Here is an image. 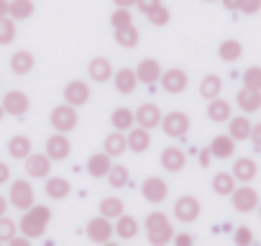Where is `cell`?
Listing matches in <instances>:
<instances>
[{
    "instance_id": "cell-54",
    "label": "cell",
    "mask_w": 261,
    "mask_h": 246,
    "mask_svg": "<svg viewBox=\"0 0 261 246\" xmlns=\"http://www.w3.org/2000/svg\"><path fill=\"white\" fill-rule=\"evenodd\" d=\"M8 205H11V200H8L6 195H0V215H6V210H8Z\"/></svg>"
},
{
    "instance_id": "cell-37",
    "label": "cell",
    "mask_w": 261,
    "mask_h": 246,
    "mask_svg": "<svg viewBox=\"0 0 261 246\" xmlns=\"http://www.w3.org/2000/svg\"><path fill=\"white\" fill-rule=\"evenodd\" d=\"M213 190L218 192V195H230L233 190H236V177H233V172H218L215 177H213Z\"/></svg>"
},
{
    "instance_id": "cell-25",
    "label": "cell",
    "mask_w": 261,
    "mask_h": 246,
    "mask_svg": "<svg viewBox=\"0 0 261 246\" xmlns=\"http://www.w3.org/2000/svg\"><path fill=\"white\" fill-rule=\"evenodd\" d=\"M236 103H238V108H241L243 113H256V110H261V90H248V87H243V90L236 95Z\"/></svg>"
},
{
    "instance_id": "cell-15",
    "label": "cell",
    "mask_w": 261,
    "mask_h": 246,
    "mask_svg": "<svg viewBox=\"0 0 261 246\" xmlns=\"http://www.w3.org/2000/svg\"><path fill=\"white\" fill-rule=\"evenodd\" d=\"M64 100H67L69 105H74V108L85 105V103L90 100V85L82 82V80L67 82V87H64Z\"/></svg>"
},
{
    "instance_id": "cell-35",
    "label": "cell",
    "mask_w": 261,
    "mask_h": 246,
    "mask_svg": "<svg viewBox=\"0 0 261 246\" xmlns=\"http://www.w3.org/2000/svg\"><path fill=\"white\" fill-rule=\"evenodd\" d=\"M31 149H34V144H31L29 136H13V139L8 141V154H11L13 159H26V157L31 154Z\"/></svg>"
},
{
    "instance_id": "cell-5",
    "label": "cell",
    "mask_w": 261,
    "mask_h": 246,
    "mask_svg": "<svg viewBox=\"0 0 261 246\" xmlns=\"http://www.w3.org/2000/svg\"><path fill=\"white\" fill-rule=\"evenodd\" d=\"M162 129L169 139H182L190 131V115L182 110H172L162 118Z\"/></svg>"
},
{
    "instance_id": "cell-27",
    "label": "cell",
    "mask_w": 261,
    "mask_h": 246,
    "mask_svg": "<svg viewBox=\"0 0 261 246\" xmlns=\"http://www.w3.org/2000/svg\"><path fill=\"white\" fill-rule=\"evenodd\" d=\"M118 223H115V233L123 238V241H130V238H136L139 236V220L134 218V215H118L115 218Z\"/></svg>"
},
{
    "instance_id": "cell-31",
    "label": "cell",
    "mask_w": 261,
    "mask_h": 246,
    "mask_svg": "<svg viewBox=\"0 0 261 246\" xmlns=\"http://www.w3.org/2000/svg\"><path fill=\"white\" fill-rule=\"evenodd\" d=\"M128 149V141L123 136V131H113L110 136H105V144H102V152L110 154L113 159L115 157H123V152Z\"/></svg>"
},
{
    "instance_id": "cell-43",
    "label": "cell",
    "mask_w": 261,
    "mask_h": 246,
    "mask_svg": "<svg viewBox=\"0 0 261 246\" xmlns=\"http://www.w3.org/2000/svg\"><path fill=\"white\" fill-rule=\"evenodd\" d=\"M243 87L248 90H261V67H248L243 72Z\"/></svg>"
},
{
    "instance_id": "cell-1",
    "label": "cell",
    "mask_w": 261,
    "mask_h": 246,
    "mask_svg": "<svg viewBox=\"0 0 261 246\" xmlns=\"http://www.w3.org/2000/svg\"><path fill=\"white\" fill-rule=\"evenodd\" d=\"M49 220H51V210L46 205H36L34 203L21 215V233L26 238H41L44 231H46V226H49Z\"/></svg>"
},
{
    "instance_id": "cell-53",
    "label": "cell",
    "mask_w": 261,
    "mask_h": 246,
    "mask_svg": "<svg viewBox=\"0 0 261 246\" xmlns=\"http://www.w3.org/2000/svg\"><path fill=\"white\" fill-rule=\"evenodd\" d=\"M223 6H225V11H238L241 8V0H223Z\"/></svg>"
},
{
    "instance_id": "cell-21",
    "label": "cell",
    "mask_w": 261,
    "mask_h": 246,
    "mask_svg": "<svg viewBox=\"0 0 261 246\" xmlns=\"http://www.w3.org/2000/svg\"><path fill=\"white\" fill-rule=\"evenodd\" d=\"M87 75H90L95 82H108V80H113V64H110V59H105V57L90 59Z\"/></svg>"
},
{
    "instance_id": "cell-19",
    "label": "cell",
    "mask_w": 261,
    "mask_h": 246,
    "mask_svg": "<svg viewBox=\"0 0 261 246\" xmlns=\"http://www.w3.org/2000/svg\"><path fill=\"white\" fill-rule=\"evenodd\" d=\"M110 167H113V157H110V154H105V152L92 154V157L87 159V175H90V177H95V180L108 177Z\"/></svg>"
},
{
    "instance_id": "cell-33",
    "label": "cell",
    "mask_w": 261,
    "mask_h": 246,
    "mask_svg": "<svg viewBox=\"0 0 261 246\" xmlns=\"http://www.w3.org/2000/svg\"><path fill=\"white\" fill-rule=\"evenodd\" d=\"M139 39H141V34H139V29L130 23V26H123V29H115V41L123 46V49H134L136 44H139Z\"/></svg>"
},
{
    "instance_id": "cell-34",
    "label": "cell",
    "mask_w": 261,
    "mask_h": 246,
    "mask_svg": "<svg viewBox=\"0 0 261 246\" xmlns=\"http://www.w3.org/2000/svg\"><path fill=\"white\" fill-rule=\"evenodd\" d=\"M218 57H220L223 62H238V59L243 57V44L236 41V39H225V41L220 44V49H218Z\"/></svg>"
},
{
    "instance_id": "cell-24",
    "label": "cell",
    "mask_w": 261,
    "mask_h": 246,
    "mask_svg": "<svg viewBox=\"0 0 261 246\" xmlns=\"http://www.w3.org/2000/svg\"><path fill=\"white\" fill-rule=\"evenodd\" d=\"M256 172H258V167H256V162H253L251 157H241V159H236V164H233V177H236V182H251V180H256Z\"/></svg>"
},
{
    "instance_id": "cell-45",
    "label": "cell",
    "mask_w": 261,
    "mask_h": 246,
    "mask_svg": "<svg viewBox=\"0 0 261 246\" xmlns=\"http://www.w3.org/2000/svg\"><path fill=\"white\" fill-rule=\"evenodd\" d=\"M233 241H236L238 246H248V243H253V233H251V228H246V226L236 228V233H233Z\"/></svg>"
},
{
    "instance_id": "cell-40",
    "label": "cell",
    "mask_w": 261,
    "mask_h": 246,
    "mask_svg": "<svg viewBox=\"0 0 261 246\" xmlns=\"http://www.w3.org/2000/svg\"><path fill=\"white\" fill-rule=\"evenodd\" d=\"M128 177H130V175H128V169H125L123 164H113L105 180L110 182V187L120 190V187H125V185H128Z\"/></svg>"
},
{
    "instance_id": "cell-9",
    "label": "cell",
    "mask_w": 261,
    "mask_h": 246,
    "mask_svg": "<svg viewBox=\"0 0 261 246\" xmlns=\"http://www.w3.org/2000/svg\"><path fill=\"white\" fill-rule=\"evenodd\" d=\"M174 218L182 220V223H195L200 218V200L192 198V195H182L174 203Z\"/></svg>"
},
{
    "instance_id": "cell-56",
    "label": "cell",
    "mask_w": 261,
    "mask_h": 246,
    "mask_svg": "<svg viewBox=\"0 0 261 246\" xmlns=\"http://www.w3.org/2000/svg\"><path fill=\"white\" fill-rule=\"evenodd\" d=\"M8 3H11V0H0V18L8 16Z\"/></svg>"
},
{
    "instance_id": "cell-57",
    "label": "cell",
    "mask_w": 261,
    "mask_h": 246,
    "mask_svg": "<svg viewBox=\"0 0 261 246\" xmlns=\"http://www.w3.org/2000/svg\"><path fill=\"white\" fill-rule=\"evenodd\" d=\"M3 115H6V110H3V105H0V120H3Z\"/></svg>"
},
{
    "instance_id": "cell-10",
    "label": "cell",
    "mask_w": 261,
    "mask_h": 246,
    "mask_svg": "<svg viewBox=\"0 0 261 246\" xmlns=\"http://www.w3.org/2000/svg\"><path fill=\"white\" fill-rule=\"evenodd\" d=\"M3 110L8 113V115H13V118H21V115H26L29 113V95L26 92H21V90H11L6 97H3Z\"/></svg>"
},
{
    "instance_id": "cell-48",
    "label": "cell",
    "mask_w": 261,
    "mask_h": 246,
    "mask_svg": "<svg viewBox=\"0 0 261 246\" xmlns=\"http://www.w3.org/2000/svg\"><path fill=\"white\" fill-rule=\"evenodd\" d=\"M251 141L256 149H261V123H256V126L251 129Z\"/></svg>"
},
{
    "instance_id": "cell-59",
    "label": "cell",
    "mask_w": 261,
    "mask_h": 246,
    "mask_svg": "<svg viewBox=\"0 0 261 246\" xmlns=\"http://www.w3.org/2000/svg\"><path fill=\"white\" fill-rule=\"evenodd\" d=\"M205 3H215V0H205Z\"/></svg>"
},
{
    "instance_id": "cell-55",
    "label": "cell",
    "mask_w": 261,
    "mask_h": 246,
    "mask_svg": "<svg viewBox=\"0 0 261 246\" xmlns=\"http://www.w3.org/2000/svg\"><path fill=\"white\" fill-rule=\"evenodd\" d=\"M113 3L118 8H130V6H136V0H113Z\"/></svg>"
},
{
    "instance_id": "cell-26",
    "label": "cell",
    "mask_w": 261,
    "mask_h": 246,
    "mask_svg": "<svg viewBox=\"0 0 261 246\" xmlns=\"http://www.w3.org/2000/svg\"><path fill=\"white\" fill-rule=\"evenodd\" d=\"M110 123L115 131H130L136 126V113L128 110V108H115L113 115H110Z\"/></svg>"
},
{
    "instance_id": "cell-3",
    "label": "cell",
    "mask_w": 261,
    "mask_h": 246,
    "mask_svg": "<svg viewBox=\"0 0 261 246\" xmlns=\"http://www.w3.org/2000/svg\"><path fill=\"white\" fill-rule=\"evenodd\" d=\"M51 126H54V131H59V134H69V131H74L77 129V110H74V105H69V103H64V105H57L54 110H51Z\"/></svg>"
},
{
    "instance_id": "cell-2",
    "label": "cell",
    "mask_w": 261,
    "mask_h": 246,
    "mask_svg": "<svg viewBox=\"0 0 261 246\" xmlns=\"http://www.w3.org/2000/svg\"><path fill=\"white\" fill-rule=\"evenodd\" d=\"M146 236H149V243L154 246H164L174 238V228H172V220L167 218V213L162 210H154L146 215Z\"/></svg>"
},
{
    "instance_id": "cell-6",
    "label": "cell",
    "mask_w": 261,
    "mask_h": 246,
    "mask_svg": "<svg viewBox=\"0 0 261 246\" xmlns=\"http://www.w3.org/2000/svg\"><path fill=\"white\" fill-rule=\"evenodd\" d=\"M230 198H233V208L238 210V213H253L256 208H258V192L248 185V182H243L241 187H236L233 192H230Z\"/></svg>"
},
{
    "instance_id": "cell-23",
    "label": "cell",
    "mask_w": 261,
    "mask_h": 246,
    "mask_svg": "<svg viewBox=\"0 0 261 246\" xmlns=\"http://www.w3.org/2000/svg\"><path fill=\"white\" fill-rule=\"evenodd\" d=\"M251 129H253V123L246 118V115H238V118H228V134L236 139V141H246L251 139Z\"/></svg>"
},
{
    "instance_id": "cell-14",
    "label": "cell",
    "mask_w": 261,
    "mask_h": 246,
    "mask_svg": "<svg viewBox=\"0 0 261 246\" xmlns=\"http://www.w3.org/2000/svg\"><path fill=\"white\" fill-rule=\"evenodd\" d=\"M167 192H169V187H167V182L162 177H149L141 185V195L149 203H164L167 200Z\"/></svg>"
},
{
    "instance_id": "cell-7",
    "label": "cell",
    "mask_w": 261,
    "mask_h": 246,
    "mask_svg": "<svg viewBox=\"0 0 261 246\" xmlns=\"http://www.w3.org/2000/svg\"><path fill=\"white\" fill-rule=\"evenodd\" d=\"M159 82H162L164 92H169V95H179V92H185V90H187V82H190V80H187V72H185V69L172 67V69L162 72Z\"/></svg>"
},
{
    "instance_id": "cell-29",
    "label": "cell",
    "mask_w": 261,
    "mask_h": 246,
    "mask_svg": "<svg viewBox=\"0 0 261 246\" xmlns=\"http://www.w3.org/2000/svg\"><path fill=\"white\" fill-rule=\"evenodd\" d=\"M44 192H46L51 200H64V198L72 192V185H69V180H64V177H49Z\"/></svg>"
},
{
    "instance_id": "cell-58",
    "label": "cell",
    "mask_w": 261,
    "mask_h": 246,
    "mask_svg": "<svg viewBox=\"0 0 261 246\" xmlns=\"http://www.w3.org/2000/svg\"><path fill=\"white\" fill-rule=\"evenodd\" d=\"M258 215H261V203H258Z\"/></svg>"
},
{
    "instance_id": "cell-42",
    "label": "cell",
    "mask_w": 261,
    "mask_h": 246,
    "mask_svg": "<svg viewBox=\"0 0 261 246\" xmlns=\"http://www.w3.org/2000/svg\"><path fill=\"white\" fill-rule=\"evenodd\" d=\"M16 231H18V226H16V220H13V218L0 215V241L8 243V241L16 236Z\"/></svg>"
},
{
    "instance_id": "cell-50",
    "label": "cell",
    "mask_w": 261,
    "mask_h": 246,
    "mask_svg": "<svg viewBox=\"0 0 261 246\" xmlns=\"http://www.w3.org/2000/svg\"><path fill=\"white\" fill-rule=\"evenodd\" d=\"M174 243H177V246H190V243H192V236H190V233H177V236H174Z\"/></svg>"
},
{
    "instance_id": "cell-30",
    "label": "cell",
    "mask_w": 261,
    "mask_h": 246,
    "mask_svg": "<svg viewBox=\"0 0 261 246\" xmlns=\"http://www.w3.org/2000/svg\"><path fill=\"white\" fill-rule=\"evenodd\" d=\"M207 118L215 120V123H225L230 118V103L223 100V97H213L207 103Z\"/></svg>"
},
{
    "instance_id": "cell-8",
    "label": "cell",
    "mask_w": 261,
    "mask_h": 246,
    "mask_svg": "<svg viewBox=\"0 0 261 246\" xmlns=\"http://www.w3.org/2000/svg\"><path fill=\"white\" fill-rule=\"evenodd\" d=\"M85 233H87V238H90L92 243H102V246H105V243L110 241V236L115 233V228L110 226V218L100 215V218H92V220L87 223Z\"/></svg>"
},
{
    "instance_id": "cell-17",
    "label": "cell",
    "mask_w": 261,
    "mask_h": 246,
    "mask_svg": "<svg viewBox=\"0 0 261 246\" xmlns=\"http://www.w3.org/2000/svg\"><path fill=\"white\" fill-rule=\"evenodd\" d=\"M159 162H162V167H164L167 172H182L185 164H187V157H185V152H182L179 146H167V149L162 152Z\"/></svg>"
},
{
    "instance_id": "cell-47",
    "label": "cell",
    "mask_w": 261,
    "mask_h": 246,
    "mask_svg": "<svg viewBox=\"0 0 261 246\" xmlns=\"http://www.w3.org/2000/svg\"><path fill=\"white\" fill-rule=\"evenodd\" d=\"M159 3H162V0H136V6H139V11H141L144 16H146L151 8H156Z\"/></svg>"
},
{
    "instance_id": "cell-11",
    "label": "cell",
    "mask_w": 261,
    "mask_h": 246,
    "mask_svg": "<svg viewBox=\"0 0 261 246\" xmlns=\"http://www.w3.org/2000/svg\"><path fill=\"white\" fill-rule=\"evenodd\" d=\"M46 154H49L51 162L67 159V157L72 154V144H69L67 134H59V131H57L54 136H49V139H46Z\"/></svg>"
},
{
    "instance_id": "cell-18",
    "label": "cell",
    "mask_w": 261,
    "mask_h": 246,
    "mask_svg": "<svg viewBox=\"0 0 261 246\" xmlns=\"http://www.w3.org/2000/svg\"><path fill=\"white\" fill-rule=\"evenodd\" d=\"M136 77H139V82H144V85H154V82H159V77H162V64L156 62V59H141L139 62V67H136Z\"/></svg>"
},
{
    "instance_id": "cell-22",
    "label": "cell",
    "mask_w": 261,
    "mask_h": 246,
    "mask_svg": "<svg viewBox=\"0 0 261 246\" xmlns=\"http://www.w3.org/2000/svg\"><path fill=\"white\" fill-rule=\"evenodd\" d=\"M210 154L215 157V159H230L233 154H236V139L228 134H220V136H215L213 139V144H210Z\"/></svg>"
},
{
    "instance_id": "cell-28",
    "label": "cell",
    "mask_w": 261,
    "mask_h": 246,
    "mask_svg": "<svg viewBox=\"0 0 261 246\" xmlns=\"http://www.w3.org/2000/svg\"><path fill=\"white\" fill-rule=\"evenodd\" d=\"M34 62H36L34 54L26 52V49H21V52H16V54L11 57V72L23 77V75H29V72L34 69Z\"/></svg>"
},
{
    "instance_id": "cell-49",
    "label": "cell",
    "mask_w": 261,
    "mask_h": 246,
    "mask_svg": "<svg viewBox=\"0 0 261 246\" xmlns=\"http://www.w3.org/2000/svg\"><path fill=\"white\" fill-rule=\"evenodd\" d=\"M11 180V167L6 162H0V185H6Z\"/></svg>"
},
{
    "instance_id": "cell-38",
    "label": "cell",
    "mask_w": 261,
    "mask_h": 246,
    "mask_svg": "<svg viewBox=\"0 0 261 246\" xmlns=\"http://www.w3.org/2000/svg\"><path fill=\"white\" fill-rule=\"evenodd\" d=\"M100 215L115 220L118 215H123V200L120 198H102L100 200Z\"/></svg>"
},
{
    "instance_id": "cell-46",
    "label": "cell",
    "mask_w": 261,
    "mask_h": 246,
    "mask_svg": "<svg viewBox=\"0 0 261 246\" xmlns=\"http://www.w3.org/2000/svg\"><path fill=\"white\" fill-rule=\"evenodd\" d=\"M238 11L246 13V16H253V13L261 11V0H241V8Z\"/></svg>"
},
{
    "instance_id": "cell-12",
    "label": "cell",
    "mask_w": 261,
    "mask_h": 246,
    "mask_svg": "<svg viewBox=\"0 0 261 246\" xmlns=\"http://www.w3.org/2000/svg\"><path fill=\"white\" fill-rule=\"evenodd\" d=\"M23 162H26V175L34 177V180L49 177V172H51V159H49L46 152H44V154H34V152H31Z\"/></svg>"
},
{
    "instance_id": "cell-32",
    "label": "cell",
    "mask_w": 261,
    "mask_h": 246,
    "mask_svg": "<svg viewBox=\"0 0 261 246\" xmlns=\"http://www.w3.org/2000/svg\"><path fill=\"white\" fill-rule=\"evenodd\" d=\"M8 16L13 21H26L34 16V0H11L8 3Z\"/></svg>"
},
{
    "instance_id": "cell-52",
    "label": "cell",
    "mask_w": 261,
    "mask_h": 246,
    "mask_svg": "<svg viewBox=\"0 0 261 246\" xmlns=\"http://www.w3.org/2000/svg\"><path fill=\"white\" fill-rule=\"evenodd\" d=\"M8 243H11V246H29V243H31V241H29V238H26V236H13V238H11V241H8Z\"/></svg>"
},
{
    "instance_id": "cell-16",
    "label": "cell",
    "mask_w": 261,
    "mask_h": 246,
    "mask_svg": "<svg viewBox=\"0 0 261 246\" xmlns=\"http://www.w3.org/2000/svg\"><path fill=\"white\" fill-rule=\"evenodd\" d=\"M125 141H128V149L134 152V154H144V152L151 146V134H149V129H144V126H134V129L128 131Z\"/></svg>"
},
{
    "instance_id": "cell-39",
    "label": "cell",
    "mask_w": 261,
    "mask_h": 246,
    "mask_svg": "<svg viewBox=\"0 0 261 246\" xmlns=\"http://www.w3.org/2000/svg\"><path fill=\"white\" fill-rule=\"evenodd\" d=\"M16 41V21L11 16L0 18V46H8Z\"/></svg>"
},
{
    "instance_id": "cell-51",
    "label": "cell",
    "mask_w": 261,
    "mask_h": 246,
    "mask_svg": "<svg viewBox=\"0 0 261 246\" xmlns=\"http://www.w3.org/2000/svg\"><path fill=\"white\" fill-rule=\"evenodd\" d=\"M210 162H213V154H210V146H207V149L200 152V167H207Z\"/></svg>"
},
{
    "instance_id": "cell-13",
    "label": "cell",
    "mask_w": 261,
    "mask_h": 246,
    "mask_svg": "<svg viewBox=\"0 0 261 246\" xmlns=\"http://www.w3.org/2000/svg\"><path fill=\"white\" fill-rule=\"evenodd\" d=\"M162 110H159V105H154V103H144L139 110H136V126H144V129H156V126H162Z\"/></svg>"
},
{
    "instance_id": "cell-36",
    "label": "cell",
    "mask_w": 261,
    "mask_h": 246,
    "mask_svg": "<svg viewBox=\"0 0 261 246\" xmlns=\"http://www.w3.org/2000/svg\"><path fill=\"white\" fill-rule=\"evenodd\" d=\"M220 90H223V80H220L218 75H207V77H202V82H200V95H202L205 100L218 97Z\"/></svg>"
},
{
    "instance_id": "cell-41",
    "label": "cell",
    "mask_w": 261,
    "mask_h": 246,
    "mask_svg": "<svg viewBox=\"0 0 261 246\" xmlns=\"http://www.w3.org/2000/svg\"><path fill=\"white\" fill-rule=\"evenodd\" d=\"M130 23H134L130 8H118V6H115V11H113V16H110V26H113V29H123V26H130Z\"/></svg>"
},
{
    "instance_id": "cell-20",
    "label": "cell",
    "mask_w": 261,
    "mask_h": 246,
    "mask_svg": "<svg viewBox=\"0 0 261 246\" xmlns=\"http://www.w3.org/2000/svg\"><path fill=\"white\" fill-rule=\"evenodd\" d=\"M113 82H115V90H118L120 95H130V92L136 90V85H139L136 69H128V67H123V69L113 72Z\"/></svg>"
},
{
    "instance_id": "cell-44",
    "label": "cell",
    "mask_w": 261,
    "mask_h": 246,
    "mask_svg": "<svg viewBox=\"0 0 261 246\" xmlns=\"http://www.w3.org/2000/svg\"><path fill=\"white\" fill-rule=\"evenodd\" d=\"M146 16H149V21H151L154 26H164V23H169V11H167L162 3H159L156 8H151Z\"/></svg>"
},
{
    "instance_id": "cell-4",
    "label": "cell",
    "mask_w": 261,
    "mask_h": 246,
    "mask_svg": "<svg viewBox=\"0 0 261 246\" xmlns=\"http://www.w3.org/2000/svg\"><path fill=\"white\" fill-rule=\"evenodd\" d=\"M8 200H11V205H13V208H18L21 213H23V210H29V208L36 203L31 182H29V180H16V182L11 185Z\"/></svg>"
}]
</instances>
